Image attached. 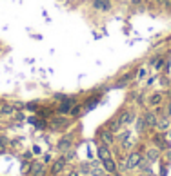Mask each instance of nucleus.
I'll use <instances>...</instances> for the list:
<instances>
[{
  "label": "nucleus",
  "mask_w": 171,
  "mask_h": 176,
  "mask_svg": "<svg viewBox=\"0 0 171 176\" xmlns=\"http://www.w3.org/2000/svg\"><path fill=\"white\" fill-rule=\"evenodd\" d=\"M91 7L95 11H100V13H108L113 9V4L109 0H91Z\"/></svg>",
  "instance_id": "nucleus-1"
},
{
  "label": "nucleus",
  "mask_w": 171,
  "mask_h": 176,
  "mask_svg": "<svg viewBox=\"0 0 171 176\" xmlns=\"http://www.w3.org/2000/svg\"><path fill=\"white\" fill-rule=\"evenodd\" d=\"M140 154H137V152H133L129 158H127V162H126V169H133V167H137L138 163H140Z\"/></svg>",
  "instance_id": "nucleus-2"
},
{
  "label": "nucleus",
  "mask_w": 171,
  "mask_h": 176,
  "mask_svg": "<svg viewBox=\"0 0 171 176\" xmlns=\"http://www.w3.org/2000/svg\"><path fill=\"white\" fill-rule=\"evenodd\" d=\"M142 122H144V125H157V115L151 111H147L142 116Z\"/></svg>",
  "instance_id": "nucleus-3"
},
{
  "label": "nucleus",
  "mask_w": 171,
  "mask_h": 176,
  "mask_svg": "<svg viewBox=\"0 0 171 176\" xmlns=\"http://www.w3.org/2000/svg\"><path fill=\"white\" fill-rule=\"evenodd\" d=\"M164 64H166L164 58H160V56H155V58L149 60V66H153V69H155V71H160V69L164 67Z\"/></svg>",
  "instance_id": "nucleus-4"
},
{
  "label": "nucleus",
  "mask_w": 171,
  "mask_h": 176,
  "mask_svg": "<svg viewBox=\"0 0 171 176\" xmlns=\"http://www.w3.org/2000/svg\"><path fill=\"white\" fill-rule=\"evenodd\" d=\"M160 102H162V95L160 93H155V95L149 96V105H158Z\"/></svg>",
  "instance_id": "nucleus-5"
},
{
  "label": "nucleus",
  "mask_w": 171,
  "mask_h": 176,
  "mask_svg": "<svg viewBox=\"0 0 171 176\" xmlns=\"http://www.w3.org/2000/svg\"><path fill=\"white\" fill-rule=\"evenodd\" d=\"M102 162H104V165H106V169H108L109 172H115V169H116V165L113 163L111 156H109V158H106V160H102Z\"/></svg>",
  "instance_id": "nucleus-6"
},
{
  "label": "nucleus",
  "mask_w": 171,
  "mask_h": 176,
  "mask_svg": "<svg viewBox=\"0 0 171 176\" xmlns=\"http://www.w3.org/2000/svg\"><path fill=\"white\" fill-rule=\"evenodd\" d=\"M0 113H2V115H13V113H15V107H13V105H7V103H4V105L0 107Z\"/></svg>",
  "instance_id": "nucleus-7"
},
{
  "label": "nucleus",
  "mask_w": 171,
  "mask_h": 176,
  "mask_svg": "<svg viewBox=\"0 0 171 176\" xmlns=\"http://www.w3.org/2000/svg\"><path fill=\"white\" fill-rule=\"evenodd\" d=\"M147 73H149V71H147V67L146 66H142V67H138V71H137V78H147Z\"/></svg>",
  "instance_id": "nucleus-8"
},
{
  "label": "nucleus",
  "mask_w": 171,
  "mask_h": 176,
  "mask_svg": "<svg viewBox=\"0 0 171 176\" xmlns=\"http://www.w3.org/2000/svg\"><path fill=\"white\" fill-rule=\"evenodd\" d=\"M167 125H169V120H167L166 116H164V118H157V127H158V129H166Z\"/></svg>",
  "instance_id": "nucleus-9"
},
{
  "label": "nucleus",
  "mask_w": 171,
  "mask_h": 176,
  "mask_svg": "<svg viewBox=\"0 0 171 176\" xmlns=\"http://www.w3.org/2000/svg\"><path fill=\"white\" fill-rule=\"evenodd\" d=\"M98 156H100L102 160H106V158H109V152H108V149H106L104 145H100V147H98Z\"/></svg>",
  "instance_id": "nucleus-10"
},
{
  "label": "nucleus",
  "mask_w": 171,
  "mask_h": 176,
  "mask_svg": "<svg viewBox=\"0 0 171 176\" xmlns=\"http://www.w3.org/2000/svg\"><path fill=\"white\" fill-rule=\"evenodd\" d=\"M80 111H82L80 105H77V103H75V105L71 107V111H69V115H71V116H78V115H80Z\"/></svg>",
  "instance_id": "nucleus-11"
},
{
  "label": "nucleus",
  "mask_w": 171,
  "mask_h": 176,
  "mask_svg": "<svg viewBox=\"0 0 171 176\" xmlns=\"http://www.w3.org/2000/svg\"><path fill=\"white\" fill-rule=\"evenodd\" d=\"M102 138H104V142H108V143H111V140H113L108 131H102Z\"/></svg>",
  "instance_id": "nucleus-12"
},
{
  "label": "nucleus",
  "mask_w": 171,
  "mask_h": 176,
  "mask_svg": "<svg viewBox=\"0 0 171 176\" xmlns=\"http://www.w3.org/2000/svg\"><path fill=\"white\" fill-rule=\"evenodd\" d=\"M64 167V160H58V162H55V165H53V171H60Z\"/></svg>",
  "instance_id": "nucleus-13"
},
{
  "label": "nucleus",
  "mask_w": 171,
  "mask_h": 176,
  "mask_svg": "<svg viewBox=\"0 0 171 176\" xmlns=\"http://www.w3.org/2000/svg\"><path fill=\"white\" fill-rule=\"evenodd\" d=\"M68 176H78V174H77V172H69Z\"/></svg>",
  "instance_id": "nucleus-14"
},
{
  "label": "nucleus",
  "mask_w": 171,
  "mask_h": 176,
  "mask_svg": "<svg viewBox=\"0 0 171 176\" xmlns=\"http://www.w3.org/2000/svg\"><path fill=\"white\" fill-rule=\"evenodd\" d=\"M142 2H149V0H142Z\"/></svg>",
  "instance_id": "nucleus-15"
},
{
  "label": "nucleus",
  "mask_w": 171,
  "mask_h": 176,
  "mask_svg": "<svg viewBox=\"0 0 171 176\" xmlns=\"http://www.w3.org/2000/svg\"><path fill=\"white\" fill-rule=\"evenodd\" d=\"M169 13H171V6H169Z\"/></svg>",
  "instance_id": "nucleus-16"
},
{
  "label": "nucleus",
  "mask_w": 171,
  "mask_h": 176,
  "mask_svg": "<svg viewBox=\"0 0 171 176\" xmlns=\"http://www.w3.org/2000/svg\"><path fill=\"white\" fill-rule=\"evenodd\" d=\"M109 2H111V0H109Z\"/></svg>",
  "instance_id": "nucleus-17"
}]
</instances>
